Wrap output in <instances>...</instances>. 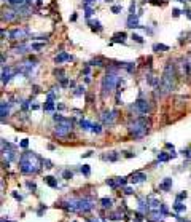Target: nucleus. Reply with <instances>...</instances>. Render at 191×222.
<instances>
[{"label":"nucleus","mask_w":191,"mask_h":222,"mask_svg":"<svg viewBox=\"0 0 191 222\" xmlns=\"http://www.w3.org/2000/svg\"><path fill=\"white\" fill-rule=\"evenodd\" d=\"M120 67H124L127 72H134L136 70V64L134 63H120Z\"/></svg>","instance_id":"16"},{"label":"nucleus","mask_w":191,"mask_h":222,"mask_svg":"<svg viewBox=\"0 0 191 222\" xmlns=\"http://www.w3.org/2000/svg\"><path fill=\"white\" fill-rule=\"evenodd\" d=\"M18 11H13V10H3L2 13V19L7 21V23H11V21H14L16 18H18Z\"/></svg>","instance_id":"7"},{"label":"nucleus","mask_w":191,"mask_h":222,"mask_svg":"<svg viewBox=\"0 0 191 222\" xmlns=\"http://www.w3.org/2000/svg\"><path fill=\"white\" fill-rule=\"evenodd\" d=\"M43 165H46V166H45V168H53V166H51L53 163L49 162V160H43Z\"/></svg>","instance_id":"40"},{"label":"nucleus","mask_w":191,"mask_h":222,"mask_svg":"<svg viewBox=\"0 0 191 222\" xmlns=\"http://www.w3.org/2000/svg\"><path fill=\"white\" fill-rule=\"evenodd\" d=\"M54 75H59V79H64V77H62V75H64V72L61 70V69H59V70L56 69V70H54Z\"/></svg>","instance_id":"39"},{"label":"nucleus","mask_w":191,"mask_h":222,"mask_svg":"<svg viewBox=\"0 0 191 222\" xmlns=\"http://www.w3.org/2000/svg\"><path fill=\"white\" fill-rule=\"evenodd\" d=\"M124 38H126V34L124 32H118V34H115L113 35V42H124Z\"/></svg>","instance_id":"19"},{"label":"nucleus","mask_w":191,"mask_h":222,"mask_svg":"<svg viewBox=\"0 0 191 222\" xmlns=\"http://www.w3.org/2000/svg\"><path fill=\"white\" fill-rule=\"evenodd\" d=\"M83 93H85V88H83V86H78V88H77V91H75L77 96H80V94H83Z\"/></svg>","instance_id":"37"},{"label":"nucleus","mask_w":191,"mask_h":222,"mask_svg":"<svg viewBox=\"0 0 191 222\" xmlns=\"http://www.w3.org/2000/svg\"><path fill=\"white\" fill-rule=\"evenodd\" d=\"M81 173L85 176H89V174H91V166H89V165H83L81 166Z\"/></svg>","instance_id":"23"},{"label":"nucleus","mask_w":191,"mask_h":222,"mask_svg":"<svg viewBox=\"0 0 191 222\" xmlns=\"http://www.w3.org/2000/svg\"><path fill=\"white\" fill-rule=\"evenodd\" d=\"M74 222H77V220H74Z\"/></svg>","instance_id":"49"},{"label":"nucleus","mask_w":191,"mask_h":222,"mask_svg":"<svg viewBox=\"0 0 191 222\" xmlns=\"http://www.w3.org/2000/svg\"><path fill=\"white\" fill-rule=\"evenodd\" d=\"M174 208H175V211H178V213H182V211L186 209V206H185V204H182L180 201H177L175 204H174Z\"/></svg>","instance_id":"24"},{"label":"nucleus","mask_w":191,"mask_h":222,"mask_svg":"<svg viewBox=\"0 0 191 222\" xmlns=\"http://www.w3.org/2000/svg\"><path fill=\"white\" fill-rule=\"evenodd\" d=\"M3 157H7V158H8V162H10V160H13V158H14V152H13V150H7V152L3 150Z\"/></svg>","instance_id":"27"},{"label":"nucleus","mask_w":191,"mask_h":222,"mask_svg":"<svg viewBox=\"0 0 191 222\" xmlns=\"http://www.w3.org/2000/svg\"><path fill=\"white\" fill-rule=\"evenodd\" d=\"M118 82H120V77H118L116 70L115 69H110L104 75V79H102V96L104 98L115 90L116 85H118Z\"/></svg>","instance_id":"4"},{"label":"nucleus","mask_w":191,"mask_h":222,"mask_svg":"<svg viewBox=\"0 0 191 222\" xmlns=\"http://www.w3.org/2000/svg\"><path fill=\"white\" fill-rule=\"evenodd\" d=\"M127 27H129V29H136V27H140V26H139V18H137L136 14H131V16L127 18Z\"/></svg>","instance_id":"12"},{"label":"nucleus","mask_w":191,"mask_h":222,"mask_svg":"<svg viewBox=\"0 0 191 222\" xmlns=\"http://www.w3.org/2000/svg\"><path fill=\"white\" fill-rule=\"evenodd\" d=\"M43 45H38V43H35V45H32V50H42Z\"/></svg>","instance_id":"46"},{"label":"nucleus","mask_w":191,"mask_h":222,"mask_svg":"<svg viewBox=\"0 0 191 222\" xmlns=\"http://www.w3.org/2000/svg\"><path fill=\"white\" fill-rule=\"evenodd\" d=\"M107 185H110V187L116 188V187H118V181H113V179H107Z\"/></svg>","instance_id":"29"},{"label":"nucleus","mask_w":191,"mask_h":222,"mask_svg":"<svg viewBox=\"0 0 191 222\" xmlns=\"http://www.w3.org/2000/svg\"><path fill=\"white\" fill-rule=\"evenodd\" d=\"M185 198H186V192H182L180 195L177 197V201H180V200H185Z\"/></svg>","instance_id":"38"},{"label":"nucleus","mask_w":191,"mask_h":222,"mask_svg":"<svg viewBox=\"0 0 191 222\" xmlns=\"http://www.w3.org/2000/svg\"><path fill=\"white\" fill-rule=\"evenodd\" d=\"M42 160L35 152H26L19 158V168L24 174H35L42 169Z\"/></svg>","instance_id":"1"},{"label":"nucleus","mask_w":191,"mask_h":222,"mask_svg":"<svg viewBox=\"0 0 191 222\" xmlns=\"http://www.w3.org/2000/svg\"><path fill=\"white\" fill-rule=\"evenodd\" d=\"M26 34L27 32L24 29H13L10 32V38L11 40H22V38H26Z\"/></svg>","instance_id":"8"},{"label":"nucleus","mask_w":191,"mask_h":222,"mask_svg":"<svg viewBox=\"0 0 191 222\" xmlns=\"http://www.w3.org/2000/svg\"><path fill=\"white\" fill-rule=\"evenodd\" d=\"M134 11H136V3H132L131 8H129V13H131V14H134Z\"/></svg>","instance_id":"45"},{"label":"nucleus","mask_w":191,"mask_h":222,"mask_svg":"<svg viewBox=\"0 0 191 222\" xmlns=\"http://www.w3.org/2000/svg\"><path fill=\"white\" fill-rule=\"evenodd\" d=\"M136 110L142 115H148L151 112V102L147 101V99H139L136 102Z\"/></svg>","instance_id":"6"},{"label":"nucleus","mask_w":191,"mask_h":222,"mask_svg":"<svg viewBox=\"0 0 191 222\" xmlns=\"http://www.w3.org/2000/svg\"><path fill=\"white\" fill-rule=\"evenodd\" d=\"M91 131H92V133H96V134H99V133H102V126H100L99 123H96V125H92Z\"/></svg>","instance_id":"25"},{"label":"nucleus","mask_w":191,"mask_h":222,"mask_svg":"<svg viewBox=\"0 0 191 222\" xmlns=\"http://www.w3.org/2000/svg\"><path fill=\"white\" fill-rule=\"evenodd\" d=\"M110 217H111V219H121L123 214H121V213H113V214H110Z\"/></svg>","instance_id":"36"},{"label":"nucleus","mask_w":191,"mask_h":222,"mask_svg":"<svg viewBox=\"0 0 191 222\" xmlns=\"http://www.w3.org/2000/svg\"><path fill=\"white\" fill-rule=\"evenodd\" d=\"M124 193H126V195H132L134 192H132V188H131V187H126V188H124Z\"/></svg>","instance_id":"42"},{"label":"nucleus","mask_w":191,"mask_h":222,"mask_svg":"<svg viewBox=\"0 0 191 222\" xmlns=\"http://www.w3.org/2000/svg\"><path fill=\"white\" fill-rule=\"evenodd\" d=\"M89 24H91V29H92L94 32H96V31H97V32L102 31V26H100L99 21H89Z\"/></svg>","instance_id":"18"},{"label":"nucleus","mask_w":191,"mask_h":222,"mask_svg":"<svg viewBox=\"0 0 191 222\" xmlns=\"http://www.w3.org/2000/svg\"><path fill=\"white\" fill-rule=\"evenodd\" d=\"M72 177H74V174H72V171H64V179H72Z\"/></svg>","instance_id":"33"},{"label":"nucleus","mask_w":191,"mask_h":222,"mask_svg":"<svg viewBox=\"0 0 191 222\" xmlns=\"http://www.w3.org/2000/svg\"><path fill=\"white\" fill-rule=\"evenodd\" d=\"M145 179H147V174L145 173H134L132 177H131V182L132 184H139V182H142Z\"/></svg>","instance_id":"13"},{"label":"nucleus","mask_w":191,"mask_h":222,"mask_svg":"<svg viewBox=\"0 0 191 222\" xmlns=\"http://www.w3.org/2000/svg\"><path fill=\"white\" fill-rule=\"evenodd\" d=\"M171 187H172V179H169V177H167L164 182H161V184H159V188H161V190H169Z\"/></svg>","instance_id":"17"},{"label":"nucleus","mask_w":191,"mask_h":222,"mask_svg":"<svg viewBox=\"0 0 191 222\" xmlns=\"http://www.w3.org/2000/svg\"><path fill=\"white\" fill-rule=\"evenodd\" d=\"M175 82H177V72H175V66L172 63H167L164 72H162V77H161V88L158 86V90H162V94H167L174 90L175 86Z\"/></svg>","instance_id":"2"},{"label":"nucleus","mask_w":191,"mask_h":222,"mask_svg":"<svg viewBox=\"0 0 191 222\" xmlns=\"http://www.w3.org/2000/svg\"><path fill=\"white\" fill-rule=\"evenodd\" d=\"M169 158H171V155H167V153H164V152L158 155V160H159V162H167Z\"/></svg>","instance_id":"26"},{"label":"nucleus","mask_w":191,"mask_h":222,"mask_svg":"<svg viewBox=\"0 0 191 222\" xmlns=\"http://www.w3.org/2000/svg\"><path fill=\"white\" fill-rule=\"evenodd\" d=\"M27 187H29L30 190H35V188H37V187H35V184H33V182H27Z\"/></svg>","instance_id":"43"},{"label":"nucleus","mask_w":191,"mask_h":222,"mask_svg":"<svg viewBox=\"0 0 191 222\" xmlns=\"http://www.w3.org/2000/svg\"><path fill=\"white\" fill-rule=\"evenodd\" d=\"M105 2H113V0H105Z\"/></svg>","instance_id":"48"},{"label":"nucleus","mask_w":191,"mask_h":222,"mask_svg":"<svg viewBox=\"0 0 191 222\" xmlns=\"http://www.w3.org/2000/svg\"><path fill=\"white\" fill-rule=\"evenodd\" d=\"M19 146H21L22 149H27V147H29V141H27V139H22Z\"/></svg>","instance_id":"35"},{"label":"nucleus","mask_w":191,"mask_h":222,"mask_svg":"<svg viewBox=\"0 0 191 222\" xmlns=\"http://www.w3.org/2000/svg\"><path fill=\"white\" fill-rule=\"evenodd\" d=\"M0 114H2V118H5L8 115V102L2 101V105H0Z\"/></svg>","instance_id":"14"},{"label":"nucleus","mask_w":191,"mask_h":222,"mask_svg":"<svg viewBox=\"0 0 191 222\" xmlns=\"http://www.w3.org/2000/svg\"><path fill=\"white\" fill-rule=\"evenodd\" d=\"M153 50H155V51H167V50H169V47H167V45H162V43H156V45L153 47Z\"/></svg>","instance_id":"21"},{"label":"nucleus","mask_w":191,"mask_h":222,"mask_svg":"<svg viewBox=\"0 0 191 222\" xmlns=\"http://www.w3.org/2000/svg\"><path fill=\"white\" fill-rule=\"evenodd\" d=\"M100 204H102V208H110L111 206V200L110 198H102L100 200Z\"/></svg>","instance_id":"22"},{"label":"nucleus","mask_w":191,"mask_h":222,"mask_svg":"<svg viewBox=\"0 0 191 222\" xmlns=\"http://www.w3.org/2000/svg\"><path fill=\"white\" fill-rule=\"evenodd\" d=\"M148 128H150V121L147 120V117H139L134 121L129 123V133L134 136V137H143L145 134L148 133Z\"/></svg>","instance_id":"3"},{"label":"nucleus","mask_w":191,"mask_h":222,"mask_svg":"<svg viewBox=\"0 0 191 222\" xmlns=\"http://www.w3.org/2000/svg\"><path fill=\"white\" fill-rule=\"evenodd\" d=\"M132 40H136L137 43H142V42H143V38L140 37V35H136V34H132Z\"/></svg>","instance_id":"34"},{"label":"nucleus","mask_w":191,"mask_h":222,"mask_svg":"<svg viewBox=\"0 0 191 222\" xmlns=\"http://www.w3.org/2000/svg\"><path fill=\"white\" fill-rule=\"evenodd\" d=\"M45 110H53L54 109V102L53 101H46V104H45Z\"/></svg>","instance_id":"28"},{"label":"nucleus","mask_w":191,"mask_h":222,"mask_svg":"<svg viewBox=\"0 0 191 222\" xmlns=\"http://www.w3.org/2000/svg\"><path fill=\"white\" fill-rule=\"evenodd\" d=\"M180 13H182V11H180V10H177V8H175V10H172V14H174V18H177V16H180Z\"/></svg>","instance_id":"41"},{"label":"nucleus","mask_w":191,"mask_h":222,"mask_svg":"<svg viewBox=\"0 0 191 222\" xmlns=\"http://www.w3.org/2000/svg\"><path fill=\"white\" fill-rule=\"evenodd\" d=\"M116 181H118V185H126V177H116Z\"/></svg>","instance_id":"31"},{"label":"nucleus","mask_w":191,"mask_h":222,"mask_svg":"<svg viewBox=\"0 0 191 222\" xmlns=\"http://www.w3.org/2000/svg\"><path fill=\"white\" fill-rule=\"evenodd\" d=\"M70 131H72V121L69 118H61L56 121V128H54V133H56V136L58 137H67L70 134Z\"/></svg>","instance_id":"5"},{"label":"nucleus","mask_w":191,"mask_h":222,"mask_svg":"<svg viewBox=\"0 0 191 222\" xmlns=\"http://www.w3.org/2000/svg\"><path fill=\"white\" fill-rule=\"evenodd\" d=\"M65 61H72V56L69 53H61V54H58V56L54 58L56 64H62V63H65Z\"/></svg>","instance_id":"11"},{"label":"nucleus","mask_w":191,"mask_h":222,"mask_svg":"<svg viewBox=\"0 0 191 222\" xmlns=\"http://www.w3.org/2000/svg\"><path fill=\"white\" fill-rule=\"evenodd\" d=\"M92 14V10L91 8H86V13H85V16H86V18H89V16H91Z\"/></svg>","instance_id":"44"},{"label":"nucleus","mask_w":191,"mask_h":222,"mask_svg":"<svg viewBox=\"0 0 191 222\" xmlns=\"http://www.w3.org/2000/svg\"><path fill=\"white\" fill-rule=\"evenodd\" d=\"M116 158H118L116 152H110V155H107V160H110V162H115Z\"/></svg>","instance_id":"30"},{"label":"nucleus","mask_w":191,"mask_h":222,"mask_svg":"<svg viewBox=\"0 0 191 222\" xmlns=\"http://www.w3.org/2000/svg\"><path fill=\"white\" fill-rule=\"evenodd\" d=\"M89 70H91V69H89V66H88V67H85V70H83V74L88 75V74H89Z\"/></svg>","instance_id":"47"},{"label":"nucleus","mask_w":191,"mask_h":222,"mask_svg":"<svg viewBox=\"0 0 191 222\" xmlns=\"http://www.w3.org/2000/svg\"><path fill=\"white\" fill-rule=\"evenodd\" d=\"M45 182H46V184H48L49 187H54V188H58V181H56L53 176H46V177H45Z\"/></svg>","instance_id":"15"},{"label":"nucleus","mask_w":191,"mask_h":222,"mask_svg":"<svg viewBox=\"0 0 191 222\" xmlns=\"http://www.w3.org/2000/svg\"><path fill=\"white\" fill-rule=\"evenodd\" d=\"M11 75H13V70H11L10 67H7V69L3 67V70H2V85H7V83L10 82V79H11Z\"/></svg>","instance_id":"10"},{"label":"nucleus","mask_w":191,"mask_h":222,"mask_svg":"<svg viewBox=\"0 0 191 222\" xmlns=\"http://www.w3.org/2000/svg\"><path fill=\"white\" fill-rule=\"evenodd\" d=\"M80 126H81V130H91L92 128V123H91V121H88V120H81L80 121Z\"/></svg>","instance_id":"20"},{"label":"nucleus","mask_w":191,"mask_h":222,"mask_svg":"<svg viewBox=\"0 0 191 222\" xmlns=\"http://www.w3.org/2000/svg\"><path fill=\"white\" fill-rule=\"evenodd\" d=\"M115 118H116V112H115V110H113V112H104V115H102L104 123H108V125L113 123Z\"/></svg>","instance_id":"9"},{"label":"nucleus","mask_w":191,"mask_h":222,"mask_svg":"<svg viewBox=\"0 0 191 222\" xmlns=\"http://www.w3.org/2000/svg\"><path fill=\"white\" fill-rule=\"evenodd\" d=\"M121 11V7L120 5H115V7H111V13H115V14H118Z\"/></svg>","instance_id":"32"}]
</instances>
